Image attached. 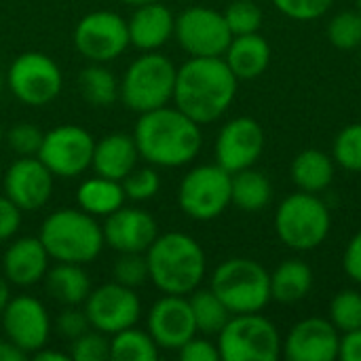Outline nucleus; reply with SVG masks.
<instances>
[{"mask_svg": "<svg viewBox=\"0 0 361 361\" xmlns=\"http://www.w3.org/2000/svg\"><path fill=\"white\" fill-rule=\"evenodd\" d=\"M237 85L224 57H190L178 68L173 106L195 123L209 125L233 106Z\"/></svg>", "mask_w": 361, "mask_h": 361, "instance_id": "f257e3e1", "label": "nucleus"}, {"mask_svg": "<svg viewBox=\"0 0 361 361\" xmlns=\"http://www.w3.org/2000/svg\"><path fill=\"white\" fill-rule=\"evenodd\" d=\"M140 159L152 167H184L203 146L201 125L176 106H163L140 114L133 131Z\"/></svg>", "mask_w": 361, "mask_h": 361, "instance_id": "f03ea898", "label": "nucleus"}, {"mask_svg": "<svg viewBox=\"0 0 361 361\" xmlns=\"http://www.w3.org/2000/svg\"><path fill=\"white\" fill-rule=\"evenodd\" d=\"M150 281L163 294H192L207 271V258L201 243L186 233L159 235L146 250Z\"/></svg>", "mask_w": 361, "mask_h": 361, "instance_id": "7ed1b4c3", "label": "nucleus"}, {"mask_svg": "<svg viewBox=\"0 0 361 361\" xmlns=\"http://www.w3.org/2000/svg\"><path fill=\"white\" fill-rule=\"evenodd\" d=\"M38 239L51 260L82 267L93 262L106 245L97 218L80 207H61L49 214L40 226Z\"/></svg>", "mask_w": 361, "mask_h": 361, "instance_id": "20e7f679", "label": "nucleus"}, {"mask_svg": "<svg viewBox=\"0 0 361 361\" xmlns=\"http://www.w3.org/2000/svg\"><path fill=\"white\" fill-rule=\"evenodd\" d=\"M178 68L159 51H144L123 74L118 97L127 110L144 114L173 102Z\"/></svg>", "mask_w": 361, "mask_h": 361, "instance_id": "39448f33", "label": "nucleus"}, {"mask_svg": "<svg viewBox=\"0 0 361 361\" xmlns=\"http://www.w3.org/2000/svg\"><path fill=\"white\" fill-rule=\"evenodd\" d=\"M209 288L231 315L260 313L271 302V273L252 258H228L218 264Z\"/></svg>", "mask_w": 361, "mask_h": 361, "instance_id": "423d86ee", "label": "nucleus"}, {"mask_svg": "<svg viewBox=\"0 0 361 361\" xmlns=\"http://www.w3.org/2000/svg\"><path fill=\"white\" fill-rule=\"evenodd\" d=\"M332 228L328 205L313 192H294L286 197L275 212L277 237L296 252H311L319 247Z\"/></svg>", "mask_w": 361, "mask_h": 361, "instance_id": "0eeeda50", "label": "nucleus"}, {"mask_svg": "<svg viewBox=\"0 0 361 361\" xmlns=\"http://www.w3.org/2000/svg\"><path fill=\"white\" fill-rule=\"evenodd\" d=\"M281 345L277 326L260 313L231 315L218 334V351L224 361H275Z\"/></svg>", "mask_w": 361, "mask_h": 361, "instance_id": "6e6552de", "label": "nucleus"}, {"mask_svg": "<svg viewBox=\"0 0 361 361\" xmlns=\"http://www.w3.org/2000/svg\"><path fill=\"white\" fill-rule=\"evenodd\" d=\"M178 205L199 222L222 216L231 205V173L218 163L190 169L180 182Z\"/></svg>", "mask_w": 361, "mask_h": 361, "instance_id": "1a4fd4ad", "label": "nucleus"}, {"mask_svg": "<svg viewBox=\"0 0 361 361\" xmlns=\"http://www.w3.org/2000/svg\"><path fill=\"white\" fill-rule=\"evenodd\" d=\"M8 91L27 106L51 104L63 87L59 66L40 51H27L17 55L6 70Z\"/></svg>", "mask_w": 361, "mask_h": 361, "instance_id": "9d476101", "label": "nucleus"}, {"mask_svg": "<svg viewBox=\"0 0 361 361\" xmlns=\"http://www.w3.org/2000/svg\"><path fill=\"white\" fill-rule=\"evenodd\" d=\"M95 140L78 125H57L42 135L38 159L57 178H78L93 161Z\"/></svg>", "mask_w": 361, "mask_h": 361, "instance_id": "9b49d317", "label": "nucleus"}, {"mask_svg": "<svg viewBox=\"0 0 361 361\" xmlns=\"http://www.w3.org/2000/svg\"><path fill=\"white\" fill-rule=\"evenodd\" d=\"M173 36L190 57H222L233 40L224 15L209 6H190L176 17Z\"/></svg>", "mask_w": 361, "mask_h": 361, "instance_id": "f8f14e48", "label": "nucleus"}, {"mask_svg": "<svg viewBox=\"0 0 361 361\" xmlns=\"http://www.w3.org/2000/svg\"><path fill=\"white\" fill-rule=\"evenodd\" d=\"M129 44L127 19L112 11L87 13L74 27V47L91 63H108Z\"/></svg>", "mask_w": 361, "mask_h": 361, "instance_id": "ddd939ff", "label": "nucleus"}, {"mask_svg": "<svg viewBox=\"0 0 361 361\" xmlns=\"http://www.w3.org/2000/svg\"><path fill=\"white\" fill-rule=\"evenodd\" d=\"M85 315L93 330L112 336L137 324L142 302L133 288L110 281L89 292L85 300Z\"/></svg>", "mask_w": 361, "mask_h": 361, "instance_id": "4468645a", "label": "nucleus"}, {"mask_svg": "<svg viewBox=\"0 0 361 361\" xmlns=\"http://www.w3.org/2000/svg\"><path fill=\"white\" fill-rule=\"evenodd\" d=\"M0 326L4 338L27 353V357L42 349L51 336V317L47 307L27 294L15 296L6 302L0 313Z\"/></svg>", "mask_w": 361, "mask_h": 361, "instance_id": "2eb2a0df", "label": "nucleus"}, {"mask_svg": "<svg viewBox=\"0 0 361 361\" xmlns=\"http://www.w3.org/2000/svg\"><path fill=\"white\" fill-rule=\"evenodd\" d=\"M262 125L252 116H237L228 121L216 137V163L228 173L254 167L264 152Z\"/></svg>", "mask_w": 361, "mask_h": 361, "instance_id": "dca6fc26", "label": "nucleus"}, {"mask_svg": "<svg viewBox=\"0 0 361 361\" xmlns=\"http://www.w3.org/2000/svg\"><path fill=\"white\" fill-rule=\"evenodd\" d=\"M53 178L55 176L38 157H19L2 173V188L21 212H36L49 203Z\"/></svg>", "mask_w": 361, "mask_h": 361, "instance_id": "f3484780", "label": "nucleus"}, {"mask_svg": "<svg viewBox=\"0 0 361 361\" xmlns=\"http://www.w3.org/2000/svg\"><path fill=\"white\" fill-rule=\"evenodd\" d=\"M341 332L330 319L307 317L294 324L283 338L281 353L288 361L338 360Z\"/></svg>", "mask_w": 361, "mask_h": 361, "instance_id": "a211bd4d", "label": "nucleus"}, {"mask_svg": "<svg viewBox=\"0 0 361 361\" xmlns=\"http://www.w3.org/2000/svg\"><path fill=\"white\" fill-rule=\"evenodd\" d=\"M148 334L165 351H178L197 332L192 309L186 296L163 294L148 311Z\"/></svg>", "mask_w": 361, "mask_h": 361, "instance_id": "6ab92c4d", "label": "nucleus"}, {"mask_svg": "<svg viewBox=\"0 0 361 361\" xmlns=\"http://www.w3.org/2000/svg\"><path fill=\"white\" fill-rule=\"evenodd\" d=\"M102 233L106 245L118 254H146V250L159 237V224L148 212L123 205L104 218Z\"/></svg>", "mask_w": 361, "mask_h": 361, "instance_id": "aec40b11", "label": "nucleus"}, {"mask_svg": "<svg viewBox=\"0 0 361 361\" xmlns=\"http://www.w3.org/2000/svg\"><path fill=\"white\" fill-rule=\"evenodd\" d=\"M49 252L38 237L13 239L2 256V275L11 286L30 288L44 279L49 271Z\"/></svg>", "mask_w": 361, "mask_h": 361, "instance_id": "412c9836", "label": "nucleus"}, {"mask_svg": "<svg viewBox=\"0 0 361 361\" xmlns=\"http://www.w3.org/2000/svg\"><path fill=\"white\" fill-rule=\"evenodd\" d=\"M129 42L140 51H159L173 36L176 17L161 2H148L135 6L131 19L127 21Z\"/></svg>", "mask_w": 361, "mask_h": 361, "instance_id": "4be33fe9", "label": "nucleus"}, {"mask_svg": "<svg viewBox=\"0 0 361 361\" xmlns=\"http://www.w3.org/2000/svg\"><path fill=\"white\" fill-rule=\"evenodd\" d=\"M137 161H140V152L133 135L110 133L99 142H95L91 167L95 169L97 176L121 182L129 171L137 167Z\"/></svg>", "mask_w": 361, "mask_h": 361, "instance_id": "5701e85b", "label": "nucleus"}, {"mask_svg": "<svg viewBox=\"0 0 361 361\" xmlns=\"http://www.w3.org/2000/svg\"><path fill=\"white\" fill-rule=\"evenodd\" d=\"M239 80H254L262 76L271 63V47L258 32L233 36L226 53L222 55Z\"/></svg>", "mask_w": 361, "mask_h": 361, "instance_id": "b1692460", "label": "nucleus"}, {"mask_svg": "<svg viewBox=\"0 0 361 361\" xmlns=\"http://www.w3.org/2000/svg\"><path fill=\"white\" fill-rule=\"evenodd\" d=\"M44 286L49 296L61 307H80L91 292V281L82 271V264L70 262H57L51 267L44 275Z\"/></svg>", "mask_w": 361, "mask_h": 361, "instance_id": "393cba45", "label": "nucleus"}, {"mask_svg": "<svg viewBox=\"0 0 361 361\" xmlns=\"http://www.w3.org/2000/svg\"><path fill=\"white\" fill-rule=\"evenodd\" d=\"M334 169H336V163L328 152L309 148L294 157L290 165V176L298 190L319 195L332 184Z\"/></svg>", "mask_w": 361, "mask_h": 361, "instance_id": "a878e982", "label": "nucleus"}, {"mask_svg": "<svg viewBox=\"0 0 361 361\" xmlns=\"http://www.w3.org/2000/svg\"><path fill=\"white\" fill-rule=\"evenodd\" d=\"M127 201L123 184L112 178L93 176L80 182L76 190V203L82 212L91 214L93 218H106L123 207Z\"/></svg>", "mask_w": 361, "mask_h": 361, "instance_id": "bb28decb", "label": "nucleus"}, {"mask_svg": "<svg viewBox=\"0 0 361 361\" xmlns=\"http://www.w3.org/2000/svg\"><path fill=\"white\" fill-rule=\"evenodd\" d=\"M313 288V271L307 262L290 258L271 273V300L294 305L309 296Z\"/></svg>", "mask_w": 361, "mask_h": 361, "instance_id": "cd10ccee", "label": "nucleus"}, {"mask_svg": "<svg viewBox=\"0 0 361 361\" xmlns=\"http://www.w3.org/2000/svg\"><path fill=\"white\" fill-rule=\"evenodd\" d=\"M273 199V186L271 180L256 171L254 167L241 169L237 173H231V203L239 209L254 214L264 209Z\"/></svg>", "mask_w": 361, "mask_h": 361, "instance_id": "c85d7f7f", "label": "nucleus"}, {"mask_svg": "<svg viewBox=\"0 0 361 361\" xmlns=\"http://www.w3.org/2000/svg\"><path fill=\"white\" fill-rule=\"evenodd\" d=\"M188 302L192 309L197 332L203 336H218L226 322L231 319V311L226 305L212 292V288L201 290L197 288L192 294H188Z\"/></svg>", "mask_w": 361, "mask_h": 361, "instance_id": "c756f323", "label": "nucleus"}, {"mask_svg": "<svg viewBox=\"0 0 361 361\" xmlns=\"http://www.w3.org/2000/svg\"><path fill=\"white\" fill-rule=\"evenodd\" d=\"M159 345L152 341L148 330L135 326L125 328L110 336V360L112 361H157Z\"/></svg>", "mask_w": 361, "mask_h": 361, "instance_id": "7c9ffc66", "label": "nucleus"}, {"mask_svg": "<svg viewBox=\"0 0 361 361\" xmlns=\"http://www.w3.org/2000/svg\"><path fill=\"white\" fill-rule=\"evenodd\" d=\"M78 89L80 95L99 108L112 106L118 99V80L104 63H91L78 74Z\"/></svg>", "mask_w": 361, "mask_h": 361, "instance_id": "2f4dec72", "label": "nucleus"}, {"mask_svg": "<svg viewBox=\"0 0 361 361\" xmlns=\"http://www.w3.org/2000/svg\"><path fill=\"white\" fill-rule=\"evenodd\" d=\"M328 40L341 51H353L361 47V13L341 11L328 23Z\"/></svg>", "mask_w": 361, "mask_h": 361, "instance_id": "473e14b6", "label": "nucleus"}, {"mask_svg": "<svg viewBox=\"0 0 361 361\" xmlns=\"http://www.w3.org/2000/svg\"><path fill=\"white\" fill-rule=\"evenodd\" d=\"M328 319L343 334L361 328V292H357V290H341L330 302Z\"/></svg>", "mask_w": 361, "mask_h": 361, "instance_id": "72a5a7b5", "label": "nucleus"}, {"mask_svg": "<svg viewBox=\"0 0 361 361\" xmlns=\"http://www.w3.org/2000/svg\"><path fill=\"white\" fill-rule=\"evenodd\" d=\"M224 21L233 36L241 34H254L262 27V8L256 4V0H233L224 11Z\"/></svg>", "mask_w": 361, "mask_h": 361, "instance_id": "f704fd0d", "label": "nucleus"}, {"mask_svg": "<svg viewBox=\"0 0 361 361\" xmlns=\"http://www.w3.org/2000/svg\"><path fill=\"white\" fill-rule=\"evenodd\" d=\"M332 159L347 171H361V123L347 125L332 144Z\"/></svg>", "mask_w": 361, "mask_h": 361, "instance_id": "c9c22d12", "label": "nucleus"}, {"mask_svg": "<svg viewBox=\"0 0 361 361\" xmlns=\"http://www.w3.org/2000/svg\"><path fill=\"white\" fill-rule=\"evenodd\" d=\"M123 190H125V197L129 201H135V203H144L152 197L159 195L161 190V176L157 173L154 167H135L133 171H129L123 180Z\"/></svg>", "mask_w": 361, "mask_h": 361, "instance_id": "e433bc0d", "label": "nucleus"}, {"mask_svg": "<svg viewBox=\"0 0 361 361\" xmlns=\"http://www.w3.org/2000/svg\"><path fill=\"white\" fill-rule=\"evenodd\" d=\"M112 277L116 283L133 288V290L144 286L150 279L146 254H137V252L121 254L112 267Z\"/></svg>", "mask_w": 361, "mask_h": 361, "instance_id": "4c0bfd02", "label": "nucleus"}, {"mask_svg": "<svg viewBox=\"0 0 361 361\" xmlns=\"http://www.w3.org/2000/svg\"><path fill=\"white\" fill-rule=\"evenodd\" d=\"M70 360L74 361H108L110 360V338L97 330H87L70 343Z\"/></svg>", "mask_w": 361, "mask_h": 361, "instance_id": "58836bf2", "label": "nucleus"}, {"mask_svg": "<svg viewBox=\"0 0 361 361\" xmlns=\"http://www.w3.org/2000/svg\"><path fill=\"white\" fill-rule=\"evenodd\" d=\"M42 135L44 133L32 123H17L6 131L4 142L17 157H36L42 144Z\"/></svg>", "mask_w": 361, "mask_h": 361, "instance_id": "ea45409f", "label": "nucleus"}, {"mask_svg": "<svg viewBox=\"0 0 361 361\" xmlns=\"http://www.w3.org/2000/svg\"><path fill=\"white\" fill-rule=\"evenodd\" d=\"M279 13L296 21H313L324 17L334 0H271Z\"/></svg>", "mask_w": 361, "mask_h": 361, "instance_id": "a19ab883", "label": "nucleus"}, {"mask_svg": "<svg viewBox=\"0 0 361 361\" xmlns=\"http://www.w3.org/2000/svg\"><path fill=\"white\" fill-rule=\"evenodd\" d=\"M87 330H91L89 319H87L85 311H80L76 307H66L55 322V332L70 343L74 338H78L80 334H85Z\"/></svg>", "mask_w": 361, "mask_h": 361, "instance_id": "79ce46f5", "label": "nucleus"}, {"mask_svg": "<svg viewBox=\"0 0 361 361\" xmlns=\"http://www.w3.org/2000/svg\"><path fill=\"white\" fill-rule=\"evenodd\" d=\"M182 361H220L218 343H212L207 336H192L186 345L178 349Z\"/></svg>", "mask_w": 361, "mask_h": 361, "instance_id": "37998d69", "label": "nucleus"}, {"mask_svg": "<svg viewBox=\"0 0 361 361\" xmlns=\"http://www.w3.org/2000/svg\"><path fill=\"white\" fill-rule=\"evenodd\" d=\"M21 209L6 197L0 195V243L11 241L21 226Z\"/></svg>", "mask_w": 361, "mask_h": 361, "instance_id": "c03bdc74", "label": "nucleus"}, {"mask_svg": "<svg viewBox=\"0 0 361 361\" xmlns=\"http://www.w3.org/2000/svg\"><path fill=\"white\" fill-rule=\"evenodd\" d=\"M343 269H345V273H347V277L351 281L361 286V231L351 237V241L345 247Z\"/></svg>", "mask_w": 361, "mask_h": 361, "instance_id": "a18cd8bd", "label": "nucleus"}, {"mask_svg": "<svg viewBox=\"0 0 361 361\" xmlns=\"http://www.w3.org/2000/svg\"><path fill=\"white\" fill-rule=\"evenodd\" d=\"M338 360L343 361H361V328L345 332L341 336V349Z\"/></svg>", "mask_w": 361, "mask_h": 361, "instance_id": "49530a36", "label": "nucleus"}, {"mask_svg": "<svg viewBox=\"0 0 361 361\" xmlns=\"http://www.w3.org/2000/svg\"><path fill=\"white\" fill-rule=\"evenodd\" d=\"M27 353H23L19 347H15L8 338L0 341V361H25Z\"/></svg>", "mask_w": 361, "mask_h": 361, "instance_id": "de8ad7c7", "label": "nucleus"}, {"mask_svg": "<svg viewBox=\"0 0 361 361\" xmlns=\"http://www.w3.org/2000/svg\"><path fill=\"white\" fill-rule=\"evenodd\" d=\"M32 357L38 361H68L70 360V353H63V351H53L49 349L47 345L42 349H38L36 353H32Z\"/></svg>", "mask_w": 361, "mask_h": 361, "instance_id": "09e8293b", "label": "nucleus"}, {"mask_svg": "<svg viewBox=\"0 0 361 361\" xmlns=\"http://www.w3.org/2000/svg\"><path fill=\"white\" fill-rule=\"evenodd\" d=\"M8 286H11V283L6 281V277L0 275V313L4 311L6 302L11 300V288H8Z\"/></svg>", "mask_w": 361, "mask_h": 361, "instance_id": "8fccbe9b", "label": "nucleus"}, {"mask_svg": "<svg viewBox=\"0 0 361 361\" xmlns=\"http://www.w3.org/2000/svg\"><path fill=\"white\" fill-rule=\"evenodd\" d=\"M123 4H129V6H144L148 2H154V0H121Z\"/></svg>", "mask_w": 361, "mask_h": 361, "instance_id": "3c124183", "label": "nucleus"}, {"mask_svg": "<svg viewBox=\"0 0 361 361\" xmlns=\"http://www.w3.org/2000/svg\"><path fill=\"white\" fill-rule=\"evenodd\" d=\"M4 142V131H2V127H0V144Z\"/></svg>", "mask_w": 361, "mask_h": 361, "instance_id": "603ef678", "label": "nucleus"}, {"mask_svg": "<svg viewBox=\"0 0 361 361\" xmlns=\"http://www.w3.org/2000/svg\"><path fill=\"white\" fill-rule=\"evenodd\" d=\"M2 87H4V78H2V74H0V93H2Z\"/></svg>", "mask_w": 361, "mask_h": 361, "instance_id": "864d4df0", "label": "nucleus"}, {"mask_svg": "<svg viewBox=\"0 0 361 361\" xmlns=\"http://www.w3.org/2000/svg\"><path fill=\"white\" fill-rule=\"evenodd\" d=\"M355 4H357V11L361 13V0H355Z\"/></svg>", "mask_w": 361, "mask_h": 361, "instance_id": "5fc2aeb1", "label": "nucleus"}, {"mask_svg": "<svg viewBox=\"0 0 361 361\" xmlns=\"http://www.w3.org/2000/svg\"><path fill=\"white\" fill-rule=\"evenodd\" d=\"M0 184H2V169H0Z\"/></svg>", "mask_w": 361, "mask_h": 361, "instance_id": "6e6d98bb", "label": "nucleus"}, {"mask_svg": "<svg viewBox=\"0 0 361 361\" xmlns=\"http://www.w3.org/2000/svg\"><path fill=\"white\" fill-rule=\"evenodd\" d=\"M360 51H361V47H360Z\"/></svg>", "mask_w": 361, "mask_h": 361, "instance_id": "4d7b16f0", "label": "nucleus"}]
</instances>
